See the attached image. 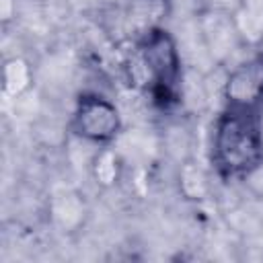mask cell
I'll list each match as a JSON object with an SVG mask.
<instances>
[{
  "instance_id": "obj_1",
  "label": "cell",
  "mask_w": 263,
  "mask_h": 263,
  "mask_svg": "<svg viewBox=\"0 0 263 263\" xmlns=\"http://www.w3.org/2000/svg\"><path fill=\"white\" fill-rule=\"evenodd\" d=\"M129 82L140 88L158 111L175 109L183 99V58L175 35L160 27H146L127 58Z\"/></svg>"
},
{
  "instance_id": "obj_2",
  "label": "cell",
  "mask_w": 263,
  "mask_h": 263,
  "mask_svg": "<svg viewBox=\"0 0 263 263\" xmlns=\"http://www.w3.org/2000/svg\"><path fill=\"white\" fill-rule=\"evenodd\" d=\"M210 166L224 183L253 177L263 166V113L222 107L212 123Z\"/></svg>"
},
{
  "instance_id": "obj_3",
  "label": "cell",
  "mask_w": 263,
  "mask_h": 263,
  "mask_svg": "<svg viewBox=\"0 0 263 263\" xmlns=\"http://www.w3.org/2000/svg\"><path fill=\"white\" fill-rule=\"evenodd\" d=\"M70 132L90 146H113L123 134V115L115 101L99 90H82L74 101Z\"/></svg>"
},
{
  "instance_id": "obj_4",
  "label": "cell",
  "mask_w": 263,
  "mask_h": 263,
  "mask_svg": "<svg viewBox=\"0 0 263 263\" xmlns=\"http://www.w3.org/2000/svg\"><path fill=\"white\" fill-rule=\"evenodd\" d=\"M222 107L263 113V51L251 53L230 68L222 82Z\"/></svg>"
},
{
  "instance_id": "obj_5",
  "label": "cell",
  "mask_w": 263,
  "mask_h": 263,
  "mask_svg": "<svg viewBox=\"0 0 263 263\" xmlns=\"http://www.w3.org/2000/svg\"><path fill=\"white\" fill-rule=\"evenodd\" d=\"M90 175H92L95 183L105 189H109L121 181L123 158H121L119 150H115V144L97 148V152L90 158Z\"/></svg>"
},
{
  "instance_id": "obj_6",
  "label": "cell",
  "mask_w": 263,
  "mask_h": 263,
  "mask_svg": "<svg viewBox=\"0 0 263 263\" xmlns=\"http://www.w3.org/2000/svg\"><path fill=\"white\" fill-rule=\"evenodd\" d=\"M33 78V66L29 64V60L21 55L8 58L2 68V92L8 99H18L31 88Z\"/></svg>"
},
{
  "instance_id": "obj_7",
  "label": "cell",
  "mask_w": 263,
  "mask_h": 263,
  "mask_svg": "<svg viewBox=\"0 0 263 263\" xmlns=\"http://www.w3.org/2000/svg\"><path fill=\"white\" fill-rule=\"evenodd\" d=\"M144 2H146L148 6H156V8H160V10H168L173 0H144Z\"/></svg>"
}]
</instances>
